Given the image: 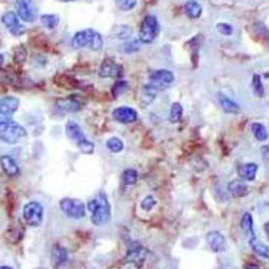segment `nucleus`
<instances>
[{
	"label": "nucleus",
	"instance_id": "obj_24",
	"mask_svg": "<svg viewBox=\"0 0 269 269\" xmlns=\"http://www.w3.org/2000/svg\"><path fill=\"white\" fill-rule=\"evenodd\" d=\"M184 11L185 14L188 15L190 19L196 20L198 17H201L202 13V7L201 3H198L195 0H189L184 5Z\"/></svg>",
	"mask_w": 269,
	"mask_h": 269
},
{
	"label": "nucleus",
	"instance_id": "obj_19",
	"mask_svg": "<svg viewBox=\"0 0 269 269\" xmlns=\"http://www.w3.org/2000/svg\"><path fill=\"white\" fill-rule=\"evenodd\" d=\"M257 169H259V166L254 163L242 164V165L238 167V174L242 180L253 181L255 179Z\"/></svg>",
	"mask_w": 269,
	"mask_h": 269
},
{
	"label": "nucleus",
	"instance_id": "obj_41",
	"mask_svg": "<svg viewBox=\"0 0 269 269\" xmlns=\"http://www.w3.org/2000/svg\"><path fill=\"white\" fill-rule=\"evenodd\" d=\"M0 269H13V268L9 266H0Z\"/></svg>",
	"mask_w": 269,
	"mask_h": 269
},
{
	"label": "nucleus",
	"instance_id": "obj_18",
	"mask_svg": "<svg viewBox=\"0 0 269 269\" xmlns=\"http://www.w3.org/2000/svg\"><path fill=\"white\" fill-rule=\"evenodd\" d=\"M229 191L231 192V194L236 198L244 197L249 194V188L247 183H244V181L240 179L231 181L229 184Z\"/></svg>",
	"mask_w": 269,
	"mask_h": 269
},
{
	"label": "nucleus",
	"instance_id": "obj_31",
	"mask_svg": "<svg viewBox=\"0 0 269 269\" xmlns=\"http://www.w3.org/2000/svg\"><path fill=\"white\" fill-rule=\"evenodd\" d=\"M252 87H253L254 94L257 97H262L263 95H264V85H263L261 77L259 74H254L253 81H252Z\"/></svg>",
	"mask_w": 269,
	"mask_h": 269
},
{
	"label": "nucleus",
	"instance_id": "obj_21",
	"mask_svg": "<svg viewBox=\"0 0 269 269\" xmlns=\"http://www.w3.org/2000/svg\"><path fill=\"white\" fill-rule=\"evenodd\" d=\"M253 218L252 215H251L249 212H245L242 218H241V222H240V227L244 234L245 237L250 239L255 238V233H254V226H253Z\"/></svg>",
	"mask_w": 269,
	"mask_h": 269
},
{
	"label": "nucleus",
	"instance_id": "obj_27",
	"mask_svg": "<svg viewBox=\"0 0 269 269\" xmlns=\"http://www.w3.org/2000/svg\"><path fill=\"white\" fill-rule=\"evenodd\" d=\"M41 23L48 29H54L60 24V16L56 14H43L41 15Z\"/></svg>",
	"mask_w": 269,
	"mask_h": 269
},
{
	"label": "nucleus",
	"instance_id": "obj_15",
	"mask_svg": "<svg viewBox=\"0 0 269 269\" xmlns=\"http://www.w3.org/2000/svg\"><path fill=\"white\" fill-rule=\"evenodd\" d=\"M150 79L152 82L157 86L170 84L174 81V74L166 69H161L156 70L153 73L150 75Z\"/></svg>",
	"mask_w": 269,
	"mask_h": 269
},
{
	"label": "nucleus",
	"instance_id": "obj_8",
	"mask_svg": "<svg viewBox=\"0 0 269 269\" xmlns=\"http://www.w3.org/2000/svg\"><path fill=\"white\" fill-rule=\"evenodd\" d=\"M1 22L7 27L10 34L15 37L23 36L27 31L26 27L20 22L19 17H17V14L14 11H8V12L3 13L1 16Z\"/></svg>",
	"mask_w": 269,
	"mask_h": 269
},
{
	"label": "nucleus",
	"instance_id": "obj_35",
	"mask_svg": "<svg viewBox=\"0 0 269 269\" xmlns=\"http://www.w3.org/2000/svg\"><path fill=\"white\" fill-rule=\"evenodd\" d=\"M156 204V201L152 196H147L141 202V208L143 210H151Z\"/></svg>",
	"mask_w": 269,
	"mask_h": 269
},
{
	"label": "nucleus",
	"instance_id": "obj_33",
	"mask_svg": "<svg viewBox=\"0 0 269 269\" xmlns=\"http://www.w3.org/2000/svg\"><path fill=\"white\" fill-rule=\"evenodd\" d=\"M114 2L118 5V8L123 11H131L137 4L136 0H114Z\"/></svg>",
	"mask_w": 269,
	"mask_h": 269
},
{
	"label": "nucleus",
	"instance_id": "obj_1",
	"mask_svg": "<svg viewBox=\"0 0 269 269\" xmlns=\"http://www.w3.org/2000/svg\"><path fill=\"white\" fill-rule=\"evenodd\" d=\"M87 209L92 213V223L96 226L106 225L111 219V207L106 193L99 192L87 202Z\"/></svg>",
	"mask_w": 269,
	"mask_h": 269
},
{
	"label": "nucleus",
	"instance_id": "obj_36",
	"mask_svg": "<svg viewBox=\"0 0 269 269\" xmlns=\"http://www.w3.org/2000/svg\"><path fill=\"white\" fill-rule=\"evenodd\" d=\"M120 28L121 29H119L118 34H116V36H118V38H120V39H127V38H130L132 36L133 31L131 29V27L122 26Z\"/></svg>",
	"mask_w": 269,
	"mask_h": 269
},
{
	"label": "nucleus",
	"instance_id": "obj_26",
	"mask_svg": "<svg viewBox=\"0 0 269 269\" xmlns=\"http://www.w3.org/2000/svg\"><path fill=\"white\" fill-rule=\"evenodd\" d=\"M251 131H252L255 138L259 140V141H265V140H267L268 138L267 130L264 125L261 124V123H253V124L251 125Z\"/></svg>",
	"mask_w": 269,
	"mask_h": 269
},
{
	"label": "nucleus",
	"instance_id": "obj_2",
	"mask_svg": "<svg viewBox=\"0 0 269 269\" xmlns=\"http://www.w3.org/2000/svg\"><path fill=\"white\" fill-rule=\"evenodd\" d=\"M71 45L74 49L89 48L93 51H99L102 48L103 40L101 34L90 28L75 34L71 40Z\"/></svg>",
	"mask_w": 269,
	"mask_h": 269
},
{
	"label": "nucleus",
	"instance_id": "obj_16",
	"mask_svg": "<svg viewBox=\"0 0 269 269\" xmlns=\"http://www.w3.org/2000/svg\"><path fill=\"white\" fill-rule=\"evenodd\" d=\"M52 261L56 269H61L68 263V253L65 248L62 245L55 244L52 249Z\"/></svg>",
	"mask_w": 269,
	"mask_h": 269
},
{
	"label": "nucleus",
	"instance_id": "obj_40",
	"mask_svg": "<svg viewBox=\"0 0 269 269\" xmlns=\"http://www.w3.org/2000/svg\"><path fill=\"white\" fill-rule=\"evenodd\" d=\"M247 269H259V267L255 266V265H250L247 267Z\"/></svg>",
	"mask_w": 269,
	"mask_h": 269
},
{
	"label": "nucleus",
	"instance_id": "obj_12",
	"mask_svg": "<svg viewBox=\"0 0 269 269\" xmlns=\"http://www.w3.org/2000/svg\"><path fill=\"white\" fill-rule=\"evenodd\" d=\"M113 119L118 121L122 124H131V123L136 122L138 119V115L136 110L130 107H119L113 110L112 112Z\"/></svg>",
	"mask_w": 269,
	"mask_h": 269
},
{
	"label": "nucleus",
	"instance_id": "obj_6",
	"mask_svg": "<svg viewBox=\"0 0 269 269\" xmlns=\"http://www.w3.org/2000/svg\"><path fill=\"white\" fill-rule=\"evenodd\" d=\"M23 218L29 226H40L43 221V207L38 202H29L23 209Z\"/></svg>",
	"mask_w": 269,
	"mask_h": 269
},
{
	"label": "nucleus",
	"instance_id": "obj_14",
	"mask_svg": "<svg viewBox=\"0 0 269 269\" xmlns=\"http://www.w3.org/2000/svg\"><path fill=\"white\" fill-rule=\"evenodd\" d=\"M207 241L210 245V248L215 253H220L222 251H224L226 247V239L222 235L220 232L212 231L209 232L207 235Z\"/></svg>",
	"mask_w": 269,
	"mask_h": 269
},
{
	"label": "nucleus",
	"instance_id": "obj_22",
	"mask_svg": "<svg viewBox=\"0 0 269 269\" xmlns=\"http://www.w3.org/2000/svg\"><path fill=\"white\" fill-rule=\"evenodd\" d=\"M145 254H147V251H145L143 248L139 247V245H134V247L128 250L126 259L128 260V262L134 263L136 265H138V263H139V265H140L144 261Z\"/></svg>",
	"mask_w": 269,
	"mask_h": 269
},
{
	"label": "nucleus",
	"instance_id": "obj_25",
	"mask_svg": "<svg viewBox=\"0 0 269 269\" xmlns=\"http://www.w3.org/2000/svg\"><path fill=\"white\" fill-rule=\"evenodd\" d=\"M249 243L251 245V249L253 250V252H255L257 255L264 257V259L269 261V247L268 245L264 244L260 240H257L256 237L253 239H250Z\"/></svg>",
	"mask_w": 269,
	"mask_h": 269
},
{
	"label": "nucleus",
	"instance_id": "obj_42",
	"mask_svg": "<svg viewBox=\"0 0 269 269\" xmlns=\"http://www.w3.org/2000/svg\"><path fill=\"white\" fill-rule=\"evenodd\" d=\"M63 2H70V1H74V0H61Z\"/></svg>",
	"mask_w": 269,
	"mask_h": 269
},
{
	"label": "nucleus",
	"instance_id": "obj_43",
	"mask_svg": "<svg viewBox=\"0 0 269 269\" xmlns=\"http://www.w3.org/2000/svg\"><path fill=\"white\" fill-rule=\"evenodd\" d=\"M267 77L269 78V73H266V78H267Z\"/></svg>",
	"mask_w": 269,
	"mask_h": 269
},
{
	"label": "nucleus",
	"instance_id": "obj_11",
	"mask_svg": "<svg viewBox=\"0 0 269 269\" xmlns=\"http://www.w3.org/2000/svg\"><path fill=\"white\" fill-rule=\"evenodd\" d=\"M122 73L123 68L111 58L103 60L101 68H99V75L101 78H120Z\"/></svg>",
	"mask_w": 269,
	"mask_h": 269
},
{
	"label": "nucleus",
	"instance_id": "obj_7",
	"mask_svg": "<svg viewBox=\"0 0 269 269\" xmlns=\"http://www.w3.org/2000/svg\"><path fill=\"white\" fill-rule=\"evenodd\" d=\"M60 208L70 219L79 220L85 216V204L78 200L64 198L60 202Z\"/></svg>",
	"mask_w": 269,
	"mask_h": 269
},
{
	"label": "nucleus",
	"instance_id": "obj_3",
	"mask_svg": "<svg viewBox=\"0 0 269 269\" xmlns=\"http://www.w3.org/2000/svg\"><path fill=\"white\" fill-rule=\"evenodd\" d=\"M26 130L14 121H0V141L15 144L26 137Z\"/></svg>",
	"mask_w": 269,
	"mask_h": 269
},
{
	"label": "nucleus",
	"instance_id": "obj_39",
	"mask_svg": "<svg viewBox=\"0 0 269 269\" xmlns=\"http://www.w3.org/2000/svg\"><path fill=\"white\" fill-rule=\"evenodd\" d=\"M3 63H4V56L2 54H0V66H1Z\"/></svg>",
	"mask_w": 269,
	"mask_h": 269
},
{
	"label": "nucleus",
	"instance_id": "obj_29",
	"mask_svg": "<svg viewBox=\"0 0 269 269\" xmlns=\"http://www.w3.org/2000/svg\"><path fill=\"white\" fill-rule=\"evenodd\" d=\"M122 180L126 185H134L137 183L138 173L134 169L132 168L126 169V170H124L122 173Z\"/></svg>",
	"mask_w": 269,
	"mask_h": 269
},
{
	"label": "nucleus",
	"instance_id": "obj_30",
	"mask_svg": "<svg viewBox=\"0 0 269 269\" xmlns=\"http://www.w3.org/2000/svg\"><path fill=\"white\" fill-rule=\"evenodd\" d=\"M107 147L113 153H120L124 149V143L118 137H112L107 141Z\"/></svg>",
	"mask_w": 269,
	"mask_h": 269
},
{
	"label": "nucleus",
	"instance_id": "obj_5",
	"mask_svg": "<svg viewBox=\"0 0 269 269\" xmlns=\"http://www.w3.org/2000/svg\"><path fill=\"white\" fill-rule=\"evenodd\" d=\"M160 34L159 21L153 15H147L143 19L139 29V39L143 43L153 42Z\"/></svg>",
	"mask_w": 269,
	"mask_h": 269
},
{
	"label": "nucleus",
	"instance_id": "obj_38",
	"mask_svg": "<svg viewBox=\"0 0 269 269\" xmlns=\"http://www.w3.org/2000/svg\"><path fill=\"white\" fill-rule=\"evenodd\" d=\"M264 229H265V233H266V235H267V239H268V241H269V221L267 222V223H265Z\"/></svg>",
	"mask_w": 269,
	"mask_h": 269
},
{
	"label": "nucleus",
	"instance_id": "obj_28",
	"mask_svg": "<svg viewBox=\"0 0 269 269\" xmlns=\"http://www.w3.org/2000/svg\"><path fill=\"white\" fill-rule=\"evenodd\" d=\"M183 114V107L179 102H173L171 104L170 112H169V122L170 123H178L182 119Z\"/></svg>",
	"mask_w": 269,
	"mask_h": 269
},
{
	"label": "nucleus",
	"instance_id": "obj_37",
	"mask_svg": "<svg viewBox=\"0 0 269 269\" xmlns=\"http://www.w3.org/2000/svg\"><path fill=\"white\" fill-rule=\"evenodd\" d=\"M262 155L264 161L269 163V145H264V147L262 148Z\"/></svg>",
	"mask_w": 269,
	"mask_h": 269
},
{
	"label": "nucleus",
	"instance_id": "obj_10",
	"mask_svg": "<svg viewBox=\"0 0 269 269\" xmlns=\"http://www.w3.org/2000/svg\"><path fill=\"white\" fill-rule=\"evenodd\" d=\"M20 107V101L13 96L0 98V121H7Z\"/></svg>",
	"mask_w": 269,
	"mask_h": 269
},
{
	"label": "nucleus",
	"instance_id": "obj_17",
	"mask_svg": "<svg viewBox=\"0 0 269 269\" xmlns=\"http://www.w3.org/2000/svg\"><path fill=\"white\" fill-rule=\"evenodd\" d=\"M0 166L3 172L9 177H15L20 173V167L10 155H2L0 157Z\"/></svg>",
	"mask_w": 269,
	"mask_h": 269
},
{
	"label": "nucleus",
	"instance_id": "obj_23",
	"mask_svg": "<svg viewBox=\"0 0 269 269\" xmlns=\"http://www.w3.org/2000/svg\"><path fill=\"white\" fill-rule=\"evenodd\" d=\"M219 101L220 104L223 108V110L225 111L226 113H232V114H238L240 112L241 109L239 107V104L235 101H233L232 99H230L226 95L220 94L219 95Z\"/></svg>",
	"mask_w": 269,
	"mask_h": 269
},
{
	"label": "nucleus",
	"instance_id": "obj_9",
	"mask_svg": "<svg viewBox=\"0 0 269 269\" xmlns=\"http://www.w3.org/2000/svg\"><path fill=\"white\" fill-rule=\"evenodd\" d=\"M15 8L17 11V15L20 16L22 21L27 23L36 21L38 12L36 7H34V0H16Z\"/></svg>",
	"mask_w": 269,
	"mask_h": 269
},
{
	"label": "nucleus",
	"instance_id": "obj_32",
	"mask_svg": "<svg viewBox=\"0 0 269 269\" xmlns=\"http://www.w3.org/2000/svg\"><path fill=\"white\" fill-rule=\"evenodd\" d=\"M128 89V83L126 81L120 80L118 82H115L113 87H112V95L114 97H118L120 95H122L123 93L126 92Z\"/></svg>",
	"mask_w": 269,
	"mask_h": 269
},
{
	"label": "nucleus",
	"instance_id": "obj_4",
	"mask_svg": "<svg viewBox=\"0 0 269 269\" xmlns=\"http://www.w3.org/2000/svg\"><path fill=\"white\" fill-rule=\"evenodd\" d=\"M66 134L69 139L77 144L79 150L84 154H92L95 150V145L85 137L78 123L69 121L66 124Z\"/></svg>",
	"mask_w": 269,
	"mask_h": 269
},
{
	"label": "nucleus",
	"instance_id": "obj_13",
	"mask_svg": "<svg viewBox=\"0 0 269 269\" xmlns=\"http://www.w3.org/2000/svg\"><path fill=\"white\" fill-rule=\"evenodd\" d=\"M84 102L81 101V98L78 97H68L64 99H58L56 101V107L61 111L65 112H77L83 108Z\"/></svg>",
	"mask_w": 269,
	"mask_h": 269
},
{
	"label": "nucleus",
	"instance_id": "obj_20",
	"mask_svg": "<svg viewBox=\"0 0 269 269\" xmlns=\"http://www.w3.org/2000/svg\"><path fill=\"white\" fill-rule=\"evenodd\" d=\"M157 93H159V86L154 83L144 85L141 92V103L143 106H148L156 98Z\"/></svg>",
	"mask_w": 269,
	"mask_h": 269
},
{
	"label": "nucleus",
	"instance_id": "obj_34",
	"mask_svg": "<svg viewBox=\"0 0 269 269\" xmlns=\"http://www.w3.org/2000/svg\"><path fill=\"white\" fill-rule=\"evenodd\" d=\"M216 29H218L219 33L224 34V36H231L234 32L233 27L230 24H226V23H219V24L216 25Z\"/></svg>",
	"mask_w": 269,
	"mask_h": 269
}]
</instances>
